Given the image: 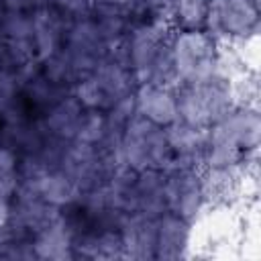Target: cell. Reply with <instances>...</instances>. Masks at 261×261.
<instances>
[{"mask_svg": "<svg viewBox=\"0 0 261 261\" xmlns=\"http://www.w3.org/2000/svg\"><path fill=\"white\" fill-rule=\"evenodd\" d=\"M173 94L177 120L192 126L210 128L234 110L232 88L222 73H214L200 82H179L173 88Z\"/></svg>", "mask_w": 261, "mask_h": 261, "instance_id": "cell-1", "label": "cell"}, {"mask_svg": "<svg viewBox=\"0 0 261 261\" xmlns=\"http://www.w3.org/2000/svg\"><path fill=\"white\" fill-rule=\"evenodd\" d=\"M259 139V118L251 108L230 110L222 120L210 126L206 167H228L247 161Z\"/></svg>", "mask_w": 261, "mask_h": 261, "instance_id": "cell-2", "label": "cell"}, {"mask_svg": "<svg viewBox=\"0 0 261 261\" xmlns=\"http://www.w3.org/2000/svg\"><path fill=\"white\" fill-rule=\"evenodd\" d=\"M122 159L135 171L159 169L167 171L171 167V149L165 135V126L135 114L122 135Z\"/></svg>", "mask_w": 261, "mask_h": 261, "instance_id": "cell-3", "label": "cell"}, {"mask_svg": "<svg viewBox=\"0 0 261 261\" xmlns=\"http://www.w3.org/2000/svg\"><path fill=\"white\" fill-rule=\"evenodd\" d=\"M173 59L179 82H200L218 73V47L206 31H177Z\"/></svg>", "mask_w": 261, "mask_h": 261, "instance_id": "cell-4", "label": "cell"}, {"mask_svg": "<svg viewBox=\"0 0 261 261\" xmlns=\"http://www.w3.org/2000/svg\"><path fill=\"white\" fill-rule=\"evenodd\" d=\"M204 31L214 41L247 39L257 31V6L249 0H210Z\"/></svg>", "mask_w": 261, "mask_h": 261, "instance_id": "cell-5", "label": "cell"}, {"mask_svg": "<svg viewBox=\"0 0 261 261\" xmlns=\"http://www.w3.org/2000/svg\"><path fill=\"white\" fill-rule=\"evenodd\" d=\"M167 212L192 222L204 206L202 173L198 167H173L165 171Z\"/></svg>", "mask_w": 261, "mask_h": 261, "instance_id": "cell-6", "label": "cell"}, {"mask_svg": "<svg viewBox=\"0 0 261 261\" xmlns=\"http://www.w3.org/2000/svg\"><path fill=\"white\" fill-rule=\"evenodd\" d=\"M245 163L228 165V167H208V173L202 175V198L208 206H228L239 198L243 179H245Z\"/></svg>", "mask_w": 261, "mask_h": 261, "instance_id": "cell-7", "label": "cell"}, {"mask_svg": "<svg viewBox=\"0 0 261 261\" xmlns=\"http://www.w3.org/2000/svg\"><path fill=\"white\" fill-rule=\"evenodd\" d=\"M120 237L124 253L130 259H155L157 222L151 216L133 212L126 214L120 224Z\"/></svg>", "mask_w": 261, "mask_h": 261, "instance_id": "cell-8", "label": "cell"}, {"mask_svg": "<svg viewBox=\"0 0 261 261\" xmlns=\"http://www.w3.org/2000/svg\"><path fill=\"white\" fill-rule=\"evenodd\" d=\"M137 114L145 116L147 120L167 126L177 120V106L173 88H159V86H139L135 92Z\"/></svg>", "mask_w": 261, "mask_h": 261, "instance_id": "cell-9", "label": "cell"}, {"mask_svg": "<svg viewBox=\"0 0 261 261\" xmlns=\"http://www.w3.org/2000/svg\"><path fill=\"white\" fill-rule=\"evenodd\" d=\"M157 222V243H155V259H179L186 255L190 245V222L163 212L155 218Z\"/></svg>", "mask_w": 261, "mask_h": 261, "instance_id": "cell-10", "label": "cell"}, {"mask_svg": "<svg viewBox=\"0 0 261 261\" xmlns=\"http://www.w3.org/2000/svg\"><path fill=\"white\" fill-rule=\"evenodd\" d=\"M135 212L157 218L167 212L165 206V171L143 169L135 179Z\"/></svg>", "mask_w": 261, "mask_h": 261, "instance_id": "cell-11", "label": "cell"}, {"mask_svg": "<svg viewBox=\"0 0 261 261\" xmlns=\"http://www.w3.org/2000/svg\"><path fill=\"white\" fill-rule=\"evenodd\" d=\"M82 114H84L82 102L73 94H69L67 98H63L59 104H55L45 114L43 122H45V126L49 128L51 135H55L63 141H73Z\"/></svg>", "mask_w": 261, "mask_h": 261, "instance_id": "cell-12", "label": "cell"}, {"mask_svg": "<svg viewBox=\"0 0 261 261\" xmlns=\"http://www.w3.org/2000/svg\"><path fill=\"white\" fill-rule=\"evenodd\" d=\"M210 0H169L171 24L177 31H204Z\"/></svg>", "mask_w": 261, "mask_h": 261, "instance_id": "cell-13", "label": "cell"}, {"mask_svg": "<svg viewBox=\"0 0 261 261\" xmlns=\"http://www.w3.org/2000/svg\"><path fill=\"white\" fill-rule=\"evenodd\" d=\"M35 253L37 257H49V259H63V257H75L71 239L63 224L57 220L49 228H45L37 239H35Z\"/></svg>", "mask_w": 261, "mask_h": 261, "instance_id": "cell-14", "label": "cell"}, {"mask_svg": "<svg viewBox=\"0 0 261 261\" xmlns=\"http://www.w3.org/2000/svg\"><path fill=\"white\" fill-rule=\"evenodd\" d=\"M126 0H94V4H124Z\"/></svg>", "mask_w": 261, "mask_h": 261, "instance_id": "cell-15", "label": "cell"}]
</instances>
